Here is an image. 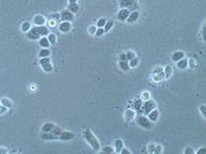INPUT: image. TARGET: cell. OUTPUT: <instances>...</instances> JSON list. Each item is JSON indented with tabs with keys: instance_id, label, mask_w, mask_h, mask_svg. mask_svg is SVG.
Returning a JSON list of instances; mask_svg holds the SVG:
<instances>
[{
	"instance_id": "cell-1",
	"label": "cell",
	"mask_w": 206,
	"mask_h": 154,
	"mask_svg": "<svg viewBox=\"0 0 206 154\" xmlns=\"http://www.w3.org/2000/svg\"><path fill=\"white\" fill-rule=\"evenodd\" d=\"M48 34V28L45 26H35L28 31L27 36L31 39H38L41 36H46Z\"/></svg>"
},
{
	"instance_id": "cell-2",
	"label": "cell",
	"mask_w": 206,
	"mask_h": 154,
	"mask_svg": "<svg viewBox=\"0 0 206 154\" xmlns=\"http://www.w3.org/2000/svg\"><path fill=\"white\" fill-rule=\"evenodd\" d=\"M83 137L85 139V140L87 141V143L95 150V151H99L101 149V145L100 142L98 141V140L96 139V137L95 136V134L89 130V129H86L83 133Z\"/></svg>"
},
{
	"instance_id": "cell-3",
	"label": "cell",
	"mask_w": 206,
	"mask_h": 154,
	"mask_svg": "<svg viewBox=\"0 0 206 154\" xmlns=\"http://www.w3.org/2000/svg\"><path fill=\"white\" fill-rule=\"evenodd\" d=\"M40 66L42 67L43 70L45 72H52V69H53V67L52 65V63H51V60L48 57H43V58H40Z\"/></svg>"
},
{
	"instance_id": "cell-4",
	"label": "cell",
	"mask_w": 206,
	"mask_h": 154,
	"mask_svg": "<svg viewBox=\"0 0 206 154\" xmlns=\"http://www.w3.org/2000/svg\"><path fill=\"white\" fill-rule=\"evenodd\" d=\"M136 123L138 125H140L142 128H146V129H150L152 126V123L150 121V119L146 116H140L136 118Z\"/></svg>"
},
{
	"instance_id": "cell-5",
	"label": "cell",
	"mask_w": 206,
	"mask_h": 154,
	"mask_svg": "<svg viewBox=\"0 0 206 154\" xmlns=\"http://www.w3.org/2000/svg\"><path fill=\"white\" fill-rule=\"evenodd\" d=\"M156 104L155 103L154 100H150V99L146 100L144 103H143V105H142L144 115H148L151 111L156 109Z\"/></svg>"
},
{
	"instance_id": "cell-6",
	"label": "cell",
	"mask_w": 206,
	"mask_h": 154,
	"mask_svg": "<svg viewBox=\"0 0 206 154\" xmlns=\"http://www.w3.org/2000/svg\"><path fill=\"white\" fill-rule=\"evenodd\" d=\"M61 19H62V21L71 22L74 19V15L69 10H64L61 13Z\"/></svg>"
},
{
	"instance_id": "cell-7",
	"label": "cell",
	"mask_w": 206,
	"mask_h": 154,
	"mask_svg": "<svg viewBox=\"0 0 206 154\" xmlns=\"http://www.w3.org/2000/svg\"><path fill=\"white\" fill-rule=\"evenodd\" d=\"M58 29L62 33H68V32H70L71 29H72V24H71L70 22H63L59 25Z\"/></svg>"
},
{
	"instance_id": "cell-8",
	"label": "cell",
	"mask_w": 206,
	"mask_h": 154,
	"mask_svg": "<svg viewBox=\"0 0 206 154\" xmlns=\"http://www.w3.org/2000/svg\"><path fill=\"white\" fill-rule=\"evenodd\" d=\"M33 22H34V25H36V26H44L46 22V18L41 15L35 16L33 19Z\"/></svg>"
},
{
	"instance_id": "cell-9",
	"label": "cell",
	"mask_w": 206,
	"mask_h": 154,
	"mask_svg": "<svg viewBox=\"0 0 206 154\" xmlns=\"http://www.w3.org/2000/svg\"><path fill=\"white\" fill-rule=\"evenodd\" d=\"M74 138V134L71 133V132H67V131H62L59 136V140H70Z\"/></svg>"
},
{
	"instance_id": "cell-10",
	"label": "cell",
	"mask_w": 206,
	"mask_h": 154,
	"mask_svg": "<svg viewBox=\"0 0 206 154\" xmlns=\"http://www.w3.org/2000/svg\"><path fill=\"white\" fill-rule=\"evenodd\" d=\"M135 116H136V112L133 110H127L124 114V117H125V119L127 122H131L134 119Z\"/></svg>"
},
{
	"instance_id": "cell-11",
	"label": "cell",
	"mask_w": 206,
	"mask_h": 154,
	"mask_svg": "<svg viewBox=\"0 0 206 154\" xmlns=\"http://www.w3.org/2000/svg\"><path fill=\"white\" fill-rule=\"evenodd\" d=\"M129 15H130L129 11H128L127 9L124 8V9H121L120 11L119 12V14H118V18H119V20H120V21H125V20H127Z\"/></svg>"
},
{
	"instance_id": "cell-12",
	"label": "cell",
	"mask_w": 206,
	"mask_h": 154,
	"mask_svg": "<svg viewBox=\"0 0 206 154\" xmlns=\"http://www.w3.org/2000/svg\"><path fill=\"white\" fill-rule=\"evenodd\" d=\"M147 116H148V118L150 119V122H156V121L158 120V117H159V111H158V110L154 109V110L151 111Z\"/></svg>"
},
{
	"instance_id": "cell-13",
	"label": "cell",
	"mask_w": 206,
	"mask_h": 154,
	"mask_svg": "<svg viewBox=\"0 0 206 154\" xmlns=\"http://www.w3.org/2000/svg\"><path fill=\"white\" fill-rule=\"evenodd\" d=\"M164 79H165V75H164V72L163 71L161 72V73H158V74H154L153 77H152V81L154 82H156V83L161 82Z\"/></svg>"
},
{
	"instance_id": "cell-14",
	"label": "cell",
	"mask_w": 206,
	"mask_h": 154,
	"mask_svg": "<svg viewBox=\"0 0 206 154\" xmlns=\"http://www.w3.org/2000/svg\"><path fill=\"white\" fill-rule=\"evenodd\" d=\"M185 57V53L183 51H175L173 53L172 55V60L174 61V62H178L180 61V59L184 58Z\"/></svg>"
},
{
	"instance_id": "cell-15",
	"label": "cell",
	"mask_w": 206,
	"mask_h": 154,
	"mask_svg": "<svg viewBox=\"0 0 206 154\" xmlns=\"http://www.w3.org/2000/svg\"><path fill=\"white\" fill-rule=\"evenodd\" d=\"M114 146H115V152L116 153H120L122 148L124 147V142L122 140L118 139L114 142Z\"/></svg>"
},
{
	"instance_id": "cell-16",
	"label": "cell",
	"mask_w": 206,
	"mask_h": 154,
	"mask_svg": "<svg viewBox=\"0 0 206 154\" xmlns=\"http://www.w3.org/2000/svg\"><path fill=\"white\" fill-rule=\"evenodd\" d=\"M0 102H1V105L5 106L7 109H11L13 107L12 101L10 99H8V98H2L1 100H0Z\"/></svg>"
},
{
	"instance_id": "cell-17",
	"label": "cell",
	"mask_w": 206,
	"mask_h": 154,
	"mask_svg": "<svg viewBox=\"0 0 206 154\" xmlns=\"http://www.w3.org/2000/svg\"><path fill=\"white\" fill-rule=\"evenodd\" d=\"M163 72H164V75H165V79H169L173 74V67L171 65H167L163 68Z\"/></svg>"
},
{
	"instance_id": "cell-18",
	"label": "cell",
	"mask_w": 206,
	"mask_h": 154,
	"mask_svg": "<svg viewBox=\"0 0 206 154\" xmlns=\"http://www.w3.org/2000/svg\"><path fill=\"white\" fill-rule=\"evenodd\" d=\"M56 126L52 122H46L41 127V131L42 132H51Z\"/></svg>"
},
{
	"instance_id": "cell-19",
	"label": "cell",
	"mask_w": 206,
	"mask_h": 154,
	"mask_svg": "<svg viewBox=\"0 0 206 154\" xmlns=\"http://www.w3.org/2000/svg\"><path fill=\"white\" fill-rule=\"evenodd\" d=\"M136 0H120L119 5L121 7V9H124L125 7H130L131 5H134Z\"/></svg>"
},
{
	"instance_id": "cell-20",
	"label": "cell",
	"mask_w": 206,
	"mask_h": 154,
	"mask_svg": "<svg viewBox=\"0 0 206 154\" xmlns=\"http://www.w3.org/2000/svg\"><path fill=\"white\" fill-rule=\"evenodd\" d=\"M176 63H176V66H177L179 68H180V69H185V68L188 66L187 59L182 58V59H180V61H178V62H176Z\"/></svg>"
},
{
	"instance_id": "cell-21",
	"label": "cell",
	"mask_w": 206,
	"mask_h": 154,
	"mask_svg": "<svg viewBox=\"0 0 206 154\" xmlns=\"http://www.w3.org/2000/svg\"><path fill=\"white\" fill-rule=\"evenodd\" d=\"M39 45L43 48H49V46H50V43L48 41V39L46 38V37H43L39 40Z\"/></svg>"
},
{
	"instance_id": "cell-22",
	"label": "cell",
	"mask_w": 206,
	"mask_h": 154,
	"mask_svg": "<svg viewBox=\"0 0 206 154\" xmlns=\"http://www.w3.org/2000/svg\"><path fill=\"white\" fill-rule=\"evenodd\" d=\"M51 55V51L49 49H46V48H44V49H41L39 52V57L40 58H43V57H48L49 56Z\"/></svg>"
},
{
	"instance_id": "cell-23",
	"label": "cell",
	"mask_w": 206,
	"mask_h": 154,
	"mask_svg": "<svg viewBox=\"0 0 206 154\" xmlns=\"http://www.w3.org/2000/svg\"><path fill=\"white\" fill-rule=\"evenodd\" d=\"M119 68L124 70V71H129L130 70V66H129V63H128V61H119Z\"/></svg>"
},
{
	"instance_id": "cell-24",
	"label": "cell",
	"mask_w": 206,
	"mask_h": 154,
	"mask_svg": "<svg viewBox=\"0 0 206 154\" xmlns=\"http://www.w3.org/2000/svg\"><path fill=\"white\" fill-rule=\"evenodd\" d=\"M138 17H139V13L135 11V12L131 13L130 15H129V16H128V18H127V22H135Z\"/></svg>"
},
{
	"instance_id": "cell-25",
	"label": "cell",
	"mask_w": 206,
	"mask_h": 154,
	"mask_svg": "<svg viewBox=\"0 0 206 154\" xmlns=\"http://www.w3.org/2000/svg\"><path fill=\"white\" fill-rule=\"evenodd\" d=\"M68 10L70 11L72 13H77L78 11H79V5L77 4V3H74V4H70L68 7Z\"/></svg>"
},
{
	"instance_id": "cell-26",
	"label": "cell",
	"mask_w": 206,
	"mask_h": 154,
	"mask_svg": "<svg viewBox=\"0 0 206 154\" xmlns=\"http://www.w3.org/2000/svg\"><path fill=\"white\" fill-rule=\"evenodd\" d=\"M31 28V24L28 22H24L23 24H22V27H21V29L23 33H28Z\"/></svg>"
},
{
	"instance_id": "cell-27",
	"label": "cell",
	"mask_w": 206,
	"mask_h": 154,
	"mask_svg": "<svg viewBox=\"0 0 206 154\" xmlns=\"http://www.w3.org/2000/svg\"><path fill=\"white\" fill-rule=\"evenodd\" d=\"M129 63L130 68H135V67L137 66V64H138V59L134 57V58L129 60V63Z\"/></svg>"
},
{
	"instance_id": "cell-28",
	"label": "cell",
	"mask_w": 206,
	"mask_h": 154,
	"mask_svg": "<svg viewBox=\"0 0 206 154\" xmlns=\"http://www.w3.org/2000/svg\"><path fill=\"white\" fill-rule=\"evenodd\" d=\"M48 41L50 43V45H55L56 41H57V37L54 34H50L48 35Z\"/></svg>"
},
{
	"instance_id": "cell-29",
	"label": "cell",
	"mask_w": 206,
	"mask_h": 154,
	"mask_svg": "<svg viewBox=\"0 0 206 154\" xmlns=\"http://www.w3.org/2000/svg\"><path fill=\"white\" fill-rule=\"evenodd\" d=\"M187 63H188V66H189L191 68H196L197 66L196 60L193 59V58H190V59H188V60H187Z\"/></svg>"
},
{
	"instance_id": "cell-30",
	"label": "cell",
	"mask_w": 206,
	"mask_h": 154,
	"mask_svg": "<svg viewBox=\"0 0 206 154\" xmlns=\"http://www.w3.org/2000/svg\"><path fill=\"white\" fill-rule=\"evenodd\" d=\"M113 21H108V22H107L106 24H105V26H104V31H105V32L110 31V29L113 28Z\"/></svg>"
},
{
	"instance_id": "cell-31",
	"label": "cell",
	"mask_w": 206,
	"mask_h": 154,
	"mask_svg": "<svg viewBox=\"0 0 206 154\" xmlns=\"http://www.w3.org/2000/svg\"><path fill=\"white\" fill-rule=\"evenodd\" d=\"M155 147H156V145L153 144V143H150L147 146V151L149 153H153L154 152V150H155Z\"/></svg>"
},
{
	"instance_id": "cell-32",
	"label": "cell",
	"mask_w": 206,
	"mask_h": 154,
	"mask_svg": "<svg viewBox=\"0 0 206 154\" xmlns=\"http://www.w3.org/2000/svg\"><path fill=\"white\" fill-rule=\"evenodd\" d=\"M153 153H155V154H160V153H162V146L161 145H156Z\"/></svg>"
},
{
	"instance_id": "cell-33",
	"label": "cell",
	"mask_w": 206,
	"mask_h": 154,
	"mask_svg": "<svg viewBox=\"0 0 206 154\" xmlns=\"http://www.w3.org/2000/svg\"><path fill=\"white\" fill-rule=\"evenodd\" d=\"M106 22H107V20H106L105 18H101V19H100V20L97 22V27H99V28H103V27L105 26Z\"/></svg>"
},
{
	"instance_id": "cell-34",
	"label": "cell",
	"mask_w": 206,
	"mask_h": 154,
	"mask_svg": "<svg viewBox=\"0 0 206 154\" xmlns=\"http://www.w3.org/2000/svg\"><path fill=\"white\" fill-rule=\"evenodd\" d=\"M142 105H143L142 100H141V99H139V100L136 101V103H135V105H134V107H135V109H136V110H141Z\"/></svg>"
},
{
	"instance_id": "cell-35",
	"label": "cell",
	"mask_w": 206,
	"mask_h": 154,
	"mask_svg": "<svg viewBox=\"0 0 206 154\" xmlns=\"http://www.w3.org/2000/svg\"><path fill=\"white\" fill-rule=\"evenodd\" d=\"M125 54H126V57H127L128 61H129V60H130V59H132V58H134V57H136V54H135L133 51H127Z\"/></svg>"
},
{
	"instance_id": "cell-36",
	"label": "cell",
	"mask_w": 206,
	"mask_h": 154,
	"mask_svg": "<svg viewBox=\"0 0 206 154\" xmlns=\"http://www.w3.org/2000/svg\"><path fill=\"white\" fill-rule=\"evenodd\" d=\"M102 152L103 153H113V149L110 146H106L102 149Z\"/></svg>"
},
{
	"instance_id": "cell-37",
	"label": "cell",
	"mask_w": 206,
	"mask_h": 154,
	"mask_svg": "<svg viewBox=\"0 0 206 154\" xmlns=\"http://www.w3.org/2000/svg\"><path fill=\"white\" fill-rule=\"evenodd\" d=\"M96 30H97V29H96V27H95V26H90V27L89 28V29H88L89 34H91V35H95V33H96Z\"/></svg>"
},
{
	"instance_id": "cell-38",
	"label": "cell",
	"mask_w": 206,
	"mask_h": 154,
	"mask_svg": "<svg viewBox=\"0 0 206 154\" xmlns=\"http://www.w3.org/2000/svg\"><path fill=\"white\" fill-rule=\"evenodd\" d=\"M104 33H105L104 28H99L96 30L95 35H96L97 37H101V36H102V35L104 34Z\"/></svg>"
},
{
	"instance_id": "cell-39",
	"label": "cell",
	"mask_w": 206,
	"mask_h": 154,
	"mask_svg": "<svg viewBox=\"0 0 206 154\" xmlns=\"http://www.w3.org/2000/svg\"><path fill=\"white\" fill-rule=\"evenodd\" d=\"M205 110H206V106H205L204 105H200V107H199V111H200V112H201L202 116H203V118H205V117H206V116H205Z\"/></svg>"
},
{
	"instance_id": "cell-40",
	"label": "cell",
	"mask_w": 206,
	"mask_h": 154,
	"mask_svg": "<svg viewBox=\"0 0 206 154\" xmlns=\"http://www.w3.org/2000/svg\"><path fill=\"white\" fill-rule=\"evenodd\" d=\"M163 71V68L161 67V66H158V67H156L154 68V71H153V74H158V73H161Z\"/></svg>"
},
{
	"instance_id": "cell-41",
	"label": "cell",
	"mask_w": 206,
	"mask_h": 154,
	"mask_svg": "<svg viewBox=\"0 0 206 154\" xmlns=\"http://www.w3.org/2000/svg\"><path fill=\"white\" fill-rule=\"evenodd\" d=\"M7 111H8V109L5 106H4L3 105H0V115L5 114Z\"/></svg>"
},
{
	"instance_id": "cell-42",
	"label": "cell",
	"mask_w": 206,
	"mask_h": 154,
	"mask_svg": "<svg viewBox=\"0 0 206 154\" xmlns=\"http://www.w3.org/2000/svg\"><path fill=\"white\" fill-rule=\"evenodd\" d=\"M142 99H144L145 101L148 100V99H150V93H149L148 92H144V93H142Z\"/></svg>"
},
{
	"instance_id": "cell-43",
	"label": "cell",
	"mask_w": 206,
	"mask_h": 154,
	"mask_svg": "<svg viewBox=\"0 0 206 154\" xmlns=\"http://www.w3.org/2000/svg\"><path fill=\"white\" fill-rule=\"evenodd\" d=\"M185 154H193L194 151H193V149L191 147H186L185 149V151H184Z\"/></svg>"
},
{
	"instance_id": "cell-44",
	"label": "cell",
	"mask_w": 206,
	"mask_h": 154,
	"mask_svg": "<svg viewBox=\"0 0 206 154\" xmlns=\"http://www.w3.org/2000/svg\"><path fill=\"white\" fill-rule=\"evenodd\" d=\"M119 60H120V61H128L127 57H126V54H125V53H121L120 56H119Z\"/></svg>"
},
{
	"instance_id": "cell-45",
	"label": "cell",
	"mask_w": 206,
	"mask_h": 154,
	"mask_svg": "<svg viewBox=\"0 0 206 154\" xmlns=\"http://www.w3.org/2000/svg\"><path fill=\"white\" fill-rule=\"evenodd\" d=\"M8 152V150L6 147L0 146V154H6Z\"/></svg>"
},
{
	"instance_id": "cell-46",
	"label": "cell",
	"mask_w": 206,
	"mask_h": 154,
	"mask_svg": "<svg viewBox=\"0 0 206 154\" xmlns=\"http://www.w3.org/2000/svg\"><path fill=\"white\" fill-rule=\"evenodd\" d=\"M205 153H206V148H204V147L200 148V149L197 151V154H205Z\"/></svg>"
},
{
	"instance_id": "cell-47",
	"label": "cell",
	"mask_w": 206,
	"mask_h": 154,
	"mask_svg": "<svg viewBox=\"0 0 206 154\" xmlns=\"http://www.w3.org/2000/svg\"><path fill=\"white\" fill-rule=\"evenodd\" d=\"M120 153H121V154H130V151H129V150H128L127 148L123 147L122 150H121V151H120Z\"/></svg>"
},
{
	"instance_id": "cell-48",
	"label": "cell",
	"mask_w": 206,
	"mask_h": 154,
	"mask_svg": "<svg viewBox=\"0 0 206 154\" xmlns=\"http://www.w3.org/2000/svg\"><path fill=\"white\" fill-rule=\"evenodd\" d=\"M29 88H30V91H31V92H35V91H36V87H35L34 85H31Z\"/></svg>"
},
{
	"instance_id": "cell-49",
	"label": "cell",
	"mask_w": 206,
	"mask_h": 154,
	"mask_svg": "<svg viewBox=\"0 0 206 154\" xmlns=\"http://www.w3.org/2000/svg\"><path fill=\"white\" fill-rule=\"evenodd\" d=\"M204 29H205V28H204V25L203 26V29H202V33H203V40H205V32H204Z\"/></svg>"
},
{
	"instance_id": "cell-50",
	"label": "cell",
	"mask_w": 206,
	"mask_h": 154,
	"mask_svg": "<svg viewBox=\"0 0 206 154\" xmlns=\"http://www.w3.org/2000/svg\"><path fill=\"white\" fill-rule=\"evenodd\" d=\"M70 1V4H74V3H77V0H69Z\"/></svg>"
},
{
	"instance_id": "cell-51",
	"label": "cell",
	"mask_w": 206,
	"mask_h": 154,
	"mask_svg": "<svg viewBox=\"0 0 206 154\" xmlns=\"http://www.w3.org/2000/svg\"><path fill=\"white\" fill-rule=\"evenodd\" d=\"M0 105H1V102H0Z\"/></svg>"
}]
</instances>
